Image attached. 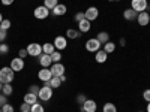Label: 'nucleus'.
Segmentation results:
<instances>
[{"label": "nucleus", "instance_id": "34", "mask_svg": "<svg viewBox=\"0 0 150 112\" xmlns=\"http://www.w3.org/2000/svg\"><path fill=\"white\" fill-rule=\"evenodd\" d=\"M39 90H41V88H39V85H35V84L29 87V91L33 93V94H36V96H38V93H39Z\"/></svg>", "mask_w": 150, "mask_h": 112}, {"label": "nucleus", "instance_id": "14", "mask_svg": "<svg viewBox=\"0 0 150 112\" xmlns=\"http://www.w3.org/2000/svg\"><path fill=\"white\" fill-rule=\"evenodd\" d=\"M137 17H138V12L134 10L132 8L125 9V10H123V18L126 20V21H135V20H137Z\"/></svg>", "mask_w": 150, "mask_h": 112}, {"label": "nucleus", "instance_id": "32", "mask_svg": "<svg viewBox=\"0 0 150 112\" xmlns=\"http://www.w3.org/2000/svg\"><path fill=\"white\" fill-rule=\"evenodd\" d=\"M9 52V45H6L5 42L0 43V54H8Z\"/></svg>", "mask_w": 150, "mask_h": 112}, {"label": "nucleus", "instance_id": "42", "mask_svg": "<svg viewBox=\"0 0 150 112\" xmlns=\"http://www.w3.org/2000/svg\"><path fill=\"white\" fill-rule=\"evenodd\" d=\"M125 43H126V41H125V39H120V45L125 46Z\"/></svg>", "mask_w": 150, "mask_h": 112}, {"label": "nucleus", "instance_id": "25", "mask_svg": "<svg viewBox=\"0 0 150 112\" xmlns=\"http://www.w3.org/2000/svg\"><path fill=\"white\" fill-rule=\"evenodd\" d=\"M102 112H117V108H116V105H114V103L108 102V103H105V105H104Z\"/></svg>", "mask_w": 150, "mask_h": 112}, {"label": "nucleus", "instance_id": "39", "mask_svg": "<svg viewBox=\"0 0 150 112\" xmlns=\"http://www.w3.org/2000/svg\"><path fill=\"white\" fill-rule=\"evenodd\" d=\"M143 99L149 103L150 102V88H147V90H144V93H143Z\"/></svg>", "mask_w": 150, "mask_h": 112}, {"label": "nucleus", "instance_id": "31", "mask_svg": "<svg viewBox=\"0 0 150 112\" xmlns=\"http://www.w3.org/2000/svg\"><path fill=\"white\" fill-rule=\"evenodd\" d=\"M30 108H32V105L23 102V105H20V112H30Z\"/></svg>", "mask_w": 150, "mask_h": 112}, {"label": "nucleus", "instance_id": "3", "mask_svg": "<svg viewBox=\"0 0 150 112\" xmlns=\"http://www.w3.org/2000/svg\"><path fill=\"white\" fill-rule=\"evenodd\" d=\"M48 15H50V9L45 8L44 5L36 6L35 10H33V17L36 20H45V18H48Z\"/></svg>", "mask_w": 150, "mask_h": 112}, {"label": "nucleus", "instance_id": "26", "mask_svg": "<svg viewBox=\"0 0 150 112\" xmlns=\"http://www.w3.org/2000/svg\"><path fill=\"white\" fill-rule=\"evenodd\" d=\"M59 5V0H44V6L48 9H54Z\"/></svg>", "mask_w": 150, "mask_h": 112}, {"label": "nucleus", "instance_id": "8", "mask_svg": "<svg viewBox=\"0 0 150 112\" xmlns=\"http://www.w3.org/2000/svg\"><path fill=\"white\" fill-rule=\"evenodd\" d=\"M84 17H86V20H89L90 22H92V21H95V20L99 17V9H98L96 6H90V8H87V10L84 12Z\"/></svg>", "mask_w": 150, "mask_h": 112}, {"label": "nucleus", "instance_id": "45", "mask_svg": "<svg viewBox=\"0 0 150 112\" xmlns=\"http://www.w3.org/2000/svg\"><path fill=\"white\" fill-rule=\"evenodd\" d=\"M147 112H150V102H149V105H147Z\"/></svg>", "mask_w": 150, "mask_h": 112}, {"label": "nucleus", "instance_id": "33", "mask_svg": "<svg viewBox=\"0 0 150 112\" xmlns=\"http://www.w3.org/2000/svg\"><path fill=\"white\" fill-rule=\"evenodd\" d=\"M86 17H84V12H77V14L74 15V20L77 21V22H80V21H83Z\"/></svg>", "mask_w": 150, "mask_h": 112}, {"label": "nucleus", "instance_id": "27", "mask_svg": "<svg viewBox=\"0 0 150 112\" xmlns=\"http://www.w3.org/2000/svg\"><path fill=\"white\" fill-rule=\"evenodd\" d=\"M12 91H14V88H12V84H3V87H2V93H3V94L11 96Z\"/></svg>", "mask_w": 150, "mask_h": 112}, {"label": "nucleus", "instance_id": "44", "mask_svg": "<svg viewBox=\"0 0 150 112\" xmlns=\"http://www.w3.org/2000/svg\"><path fill=\"white\" fill-rule=\"evenodd\" d=\"M3 21V15H2V12H0V22Z\"/></svg>", "mask_w": 150, "mask_h": 112}, {"label": "nucleus", "instance_id": "21", "mask_svg": "<svg viewBox=\"0 0 150 112\" xmlns=\"http://www.w3.org/2000/svg\"><path fill=\"white\" fill-rule=\"evenodd\" d=\"M54 51H56V46H54V43H50V42H47V43H44V45H42V52H44V54L51 55Z\"/></svg>", "mask_w": 150, "mask_h": 112}, {"label": "nucleus", "instance_id": "47", "mask_svg": "<svg viewBox=\"0 0 150 112\" xmlns=\"http://www.w3.org/2000/svg\"><path fill=\"white\" fill-rule=\"evenodd\" d=\"M138 112H143V111H138Z\"/></svg>", "mask_w": 150, "mask_h": 112}, {"label": "nucleus", "instance_id": "13", "mask_svg": "<svg viewBox=\"0 0 150 112\" xmlns=\"http://www.w3.org/2000/svg\"><path fill=\"white\" fill-rule=\"evenodd\" d=\"M137 21H138L140 26H149V22H150V15H149V12L144 10V12H140L138 17H137Z\"/></svg>", "mask_w": 150, "mask_h": 112}, {"label": "nucleus", "instance_id": "36", "mask_svg": "<svg viewBox=\"0 0 150 112\" xmlns=\"http://www.w3.org/2000/svg\"><path fill=\"white\" fill-rule=\"evenodd\" d=\"M6 103H8V96L2 93V94H0V108H2V106H5Z\"/></svg>", "mask_w": 150, "mask_h": 112}, {"label": "nucleus", "instance_id": "11", "mask_svg": "<svg viewBox=\"0 0 150 112\" xmlns=\"http://www.w3.org/2000/svg\"><path fill=\"white\" fill-rule=\"evenodd\" d=\"M50 70H51L53 76H62V75H65V64L63 63H53Z\"/></svg>", "mask_w": 150, "mask_h": 112}, {"label": "nucleus", "instance_id": "28", "mask_svg": "<svg viewBox=\"0 0 150 112\" xmlns=\"http://www.w3.org/2000/svg\"><path fill=\"white\" fill-rule=\"evenodd\" d=\"M30 112H45V109H44V106H42L39 102H36V103H33V105H32Z\"/></svg>", "mask_w": 150, "mask_h": 112}, {"label": "nucleus", "instance_id": "22", "mask_svg": "<svg viewBox=\"0 0 150 112\" xmlns=\"http://www.w3.org/2000/svg\"><path fill=\"white\" fill-rule=\"evenodd\" d=\"M24 102L29 103V105H33V103H36V102H38V96L29 91V93L24 94Z\"/></svg>", "mask_w": 150, "mask_h": 112}, {"label": "nucleus", "instance_id": "46", "mask_svg": "<svg viewBox=\"0 0 150 112\" xmlns=\"http://www.w3.org/2000/svg\"><path fill=\"white\" fill-rule=\"evenodd\" d=\"M0 112H3V111H2V109H0Z\"/></svg>", "mask_w": 150, "mask_h": 112}, {"label": "nucleus", "instance_id": "12", "mask_svg": "<svg viewBox=\"0 0 150 112\" xmlns=\"http://www.w3.org/2000/svg\"><path fill=\"white\" fill-rule=\"evenodd\" d=\"M38 78H39V81L45 82V81H50L53 78V75H51V70H50L48 67H44L41 69L39 72H38Z\"/></svg>", "mask_w": 150, "mask_h": 112}, {"label": "nucleus", "instance_id": "15", "mask_svg": "<svg viewBox=\"0 0 150 112\" xmlns=\"http://www.w3.org/2000/svg\"><path fill=\"white\" fill-rule=\"evenodd\" d=\"M63 84L62 82V79H60V76H53L50 81H45L44 82V85H47V87H51V88L54 90V88H59V87Z\"/></svg>", "mask_w": 150, "mask_h": 112}, {"label": "nucleus", "instance_id": "24", "mask_svg": "<svg viewBox=\"0 0 150 112\" xmlns=\"http://www.w3.org/2000/svg\"><path fill=\"white\" fill-rule=\"evenodd\" d=\"M104 51H105L107 54L114 52V51H116V43H114V42H111V41H108L107 43H104Z\"/></svg>", "mask_w": 150, "mask_h": 112}, {"label": "nucleus", "instance_id": "17", "mask_svg": "<svg viewBox=\"0 0 150 112\" xmlns=\"http://www.w3.org/2000/svg\"><path fill=\"white\" fill-rule=\"evenodd\" d=\"M107 58H108V54L104 51V49H99V51L95 52V60H96V63H99V64L105 63Z\"/></svg>", "mask_w": 150, "mask_h": 112}, {"label": "nucleus", "instance_id": "23", "mask_svg": "<svg viewBox=\"0 0 150 112\" xmlns=\"http://www.w3.org/2000/svg\"><path fill=\"white\" fill-rule=\"evenodd\" d=\"M96 39L104 45V43H107V42L110 41V34H108L107 32H99V33H98V36H96Z\"/></svg>", "mask_w": 150, "mask_h": 112}, {"label": "nucleus", "instance_id": "4", "mask_svg": "<svg viewBox=\"0 0 150 112\" xmlns=\"http://www.w3.org/2000/svg\"><path fill=\"white\" fill-rule=\"evenodd\" d=\"M26 49H27V54H29L30 57H39V55L42 54V45L36 43V42L29 43Z\"/></svg>", "mask_w": 150, "mask_h": 112}, {"label": "nucleus", "instance_id": "10", "mask_svg": "<svg viewBox=\"0 0 150 112\" xmlns=\"http://www.w3.org/2000/svg\"><path fill=\"white\" fill-rule=\"evenodd\" d=\"M80 108H81V111H83V112H96L98 105H96V102H95V100H92V99H87V100H86Z\"/></svg>", "mask_w": 150, "mask_h": 112}, {"label": "nucleus", "instance_id": "41", "mask_svg": "<svg viewBox=\"0 0 150 112\" xmlns=\"http://www.w3.org/2000/svg\"><path fill=\"white\" fill-rule=\"evenodd\" d=\"M0 2H2V5H3V6H11L12 3L15 2V0H0Z\"/></svg>", "mask_w": 150, "mask_h": 112}, {"label": "nucleus", "instance_id": "43", "mask_svg": "<svg viewBox=\"0 0 150 112\" xmlns=\"http://www.w3.org/2000/svg\"><path fill=\"white\" fill-rule=\"evenodd\" d=\"M108 2H112V3H117V2H120V0H108Z\"/></svg>", "mask_w": 150, "mask_h": 112}, {"label": "nucleus", "instance_id": "35", "mask_svg": "<svg viewBox=\"0 0 150 112\" xmlns=\"http://www.w3.org/2000/svg\"><path fill=\"white\" fill-rule=\"evenodd\" d=\"M8 30H3L2 27H0V43H3L5 42V39H6V36H8V33H6Z\"/></svg>", "mask_w": 150, "mask_h": 112}, {"label": "nucleus", "instance_id": "18", "mask_svg": "<svg viewBox=\"0 0 150 112\" xmlns=\"http://www.w3.org/2000/svg\"><path fill=\"white\" fill-rule=\"evenodd\" d=\"M90 29H92V22L89 21V20H83V21H80L78 22V30L81 32V33H87V32H90Z\"/></svg>", "mask_w": 150, "mask_h": 112}, {"label": "nucleus", "instance_id": "38", "mask_svg": "<svg viewBox=\"0 0 150 112\" xmlns=\"http://www.w3.org/2000/svg\"><path fill=\"white\" fill-rule=\"evenodd\" d=\"M2 111H3V112H14V106L9 105V103H6L5 106H2Z\"/></svg>", "mask_w": 150, "mask_h": 112}, {"label": "nucleus", "instance_id": "40", "mask_svg": "<svg viewBox=\"0 0 150 112\" xmlns=\"http://www.w3.org/2000/svg\"><path fill=\"white\" fill-rule=\"evenodd\" d=\"M29 54H27V49L26 48H23V49H20L18 51V57H21V58H26Z\"/></svg>", "mask_w": 150, "mask_h": 112}, {"label": "nucleus", "instance_id": "6", "mask_svg": "<svg viewBox=\"0 0 150 112\" xmlns=\"http://www.w3.org/2000/svg\"><path fill=\"white\" fill-rule=\"evenodd\" d=\"M101 46H102V43L99 42L96 37H92V39H89L86 42V49L89 52H96V51H99L101 49Z\"/></svg>", "mask_w": 150, "mask_h": 112}, {"label": "nucleus", "instance_id": "30", "mask_svg": "<svg viewBox=\"0 0 150 112\" xmlns=\"http://www.w3.org/2000/svg\"><path fill=\"white\" fill-rule=\"evenodd\" d=\"M11 26H12V22H11V20H8V18H3V21L0 22V27H2L3 30H9Z\"/></svg>", "mask_w": 150, "mask_h": 112}, {"label": "nucleus", "instance_id": "7", "mask_svg": "<svg viewBox=\"0 0 150 112\" xmlns=\"http://www.w3.org/2000/svg\"><path fill=\"white\" fill-rule=\"evenodd\" d=\"M9 67H11L12 70H14V72H21V70L24 69V58H21V57H15V58H12V60H11Z\"/></svg>", "mask_w": 150, "mask_h": 112}, {"label": "nucleus", "instance_id": "2", "mask_svg": "<svg viewBox=\"0 0 150 112\" xmlns=\"http://www.w3.org/2000/svg\"><path fill=\"white\" fill-rule=\"evenodd\" d=\"M51 97H53V88L51 87H47V85L41 87L39 93H38V99L42 102H48V100H51Z\"/></svg>", "mask_w": 150, "mask_h": 112}, {"label": "nucleus", "instance_id": "16", "mask_svg": "<svg viewBox=\"0 0 150 112\" xmlns=\"http://www.w3.org/2000/svg\"><path fill=\"white\" fill-rule=\"evenodd\" d=\"M39 64L42 66V67H50L53 64V61H51V55H48V54H41L39 55Z\"/></svg>", "mask_w": 150, "mask_h": 112}, {"label": "nucleus", "instance_id": "29", "mask_svg": "<svg viewBox=\"0 0 150 112\" xmlns=\"http://www.w3.org/2000/svg\"><path fill=\"white\" fill-rule=\"evenodd\" d=\"M60 60H62V54H60V51L56 49V51L51 54V61L53 63H60Z\"/></svg>", "mask_w": 150, "mask_h": 112}, {"label": "nucleus", "instance_id": "20", "mask_svg": "<svg viewBox=\"0 0 150 112\" xmlns=\"http://www.w3.org/2000/svg\"><path fill=\"white\" fill-rule=\"evenodd\" d=\"M83 33L80 30H75V29H68L66 30V37L68 39H78Z\"/></svg>", "mask_w": 150, "mask_h": 112}, {"label": "nucleus", "instance_id": "5", "mask_svg": "<svg viewBox=\"0 0 150 112\" xmlns=\"http://www.w3.org/2000/svg\"><path fill=\"white\" fill-rule=\"evenodd\" d=\"M131 8L140 14V12H144L149 8V2L147 0H131Z\"/></svg>", "mask_w": 150, "mask_h": 112}, {"label": "nucleus", "instance_id": "19", "mask_svg": "<svg viewBox=\"0 0 150 112\" xmlns=\"http://www.w3.org/2000/svg\"><path fill=\"white\" fill-rule=\"evenodd\" d=\"M53 10V14L56 15V17H62V15H65L66 12H68V8H66V5H63V3H59L54 9H51Z\"/></svg>", "mask_w": 150, "mask_h": 112}, {"label": "nucleus", "instance_id": "37", "mask_svg": "<svg viewBox=\"0 0 150 112\" xmlns=\"http://www.w3.org/2000/svg\"><path fill=\"white\" fill-rule=\"evenodd\" d=\"M86 100H87V97H86L84 94H78V96H77V103H78L80 106H81V105H83Z\"/></svg>", "mask_w": 150, "mask_h": 112}, {"label": "nucleus", "instance_id": "9", "mask_svg": "<svg viewBox=\"0 0 150 112\" xmlns=\"http://www.w3.org/2000/svg\"><path fill=\"white\" fill-rule=\"evenodd\" d=\"M54 46L57 51H63V49H66L68 46V37H63V36H56V39H54Z\"/></svg>", "mask_w": 150, "mask_h": 112}, {"label": "nucleus", "instance_id": "1", "mask_svg": "<svg viewBox=\"0 0 150 112\" xmlns=\"http://www.w3.org/2000/svg\"><path fill=\"white\" fill-rule=\"evenodd\" d=\"M14 76H15V72L12 70L11 67L3 66L2 69H0V82L2 84H12Z\"/></svg>", "mask_w": 150, "mask_h": 112}]
</instances>
